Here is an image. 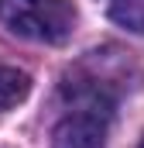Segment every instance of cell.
Returning a JSON list of instances; mask_svg holds the SVG:
<instances>
[{
	"mask_svg": "<svg viewBox=\"0 0 144 148\" xmlns=\"http://www.w3.org/2000/svg\"><path fill=\"white\" fill-rule=\"evenodd\" d=\"M110 127V107L100 97H86L52 131V148H103Z\"/></svg>",
	"mask_w": 144,
	"mask_h": 148,
	"instance_id": "cell-2",
	"label": "cell"
},
{
	"mask_svg": "<svg viewBox=\"0 0 144 148\" xmlns=\"http://www.w3.org/2000/svg\"><path fill=\"white\" fill-rule=\"evenodd\" d=\"M137 148H144V138H141V141H137Z\"/></svg>",
	"mask_w": 144,
	"mask_h": 148,
	"instance_id": "cell-5",
	"label": "cell"
},
{
	"mask_svg": "<svg viewBox=\"0 0 144 148\" xmlns=\"http://www.w3.org/2000/svg\"><path fill=\"white\" fill-rule=\"evenodd\" d=\"M0 21L17 38L62 45L75 31L79 14L72 0H0Z\"/></svg>",
	"mask_w": 144,
	"mask_h": 148,
	"instance_id": "cell-1",
	"label": "cell"
},
{
	"mask_svg": "<svg viewBox=\"0 0 144 148\" xmlns=\"http://www.w3.org/2000/svg\"><path fill=\"white\" fill-rule=\"evenodd\" d=\"M31 93V76L14 66H0V110H14Z\"/></svg>",
	"mask_w": 144,
	"mask_h": 148,
	"instance_id": "cell-3",
	"label": "cell"
},
{
	"mask_svg": "<svg viewBox=\"0 0 144 148\" xmlns=\"http://www.w3.org/2000/svg\"><path fill=\"white\" fill-rule=\"evenodd\" d=\"M110 17L120 28L144 35V0H110Z\"/></svg>",
	"mask_w": 144,
	"mask_h": 148,
	"instance_id": "cell-4",
	"label": "cell"
}]
</instances>
